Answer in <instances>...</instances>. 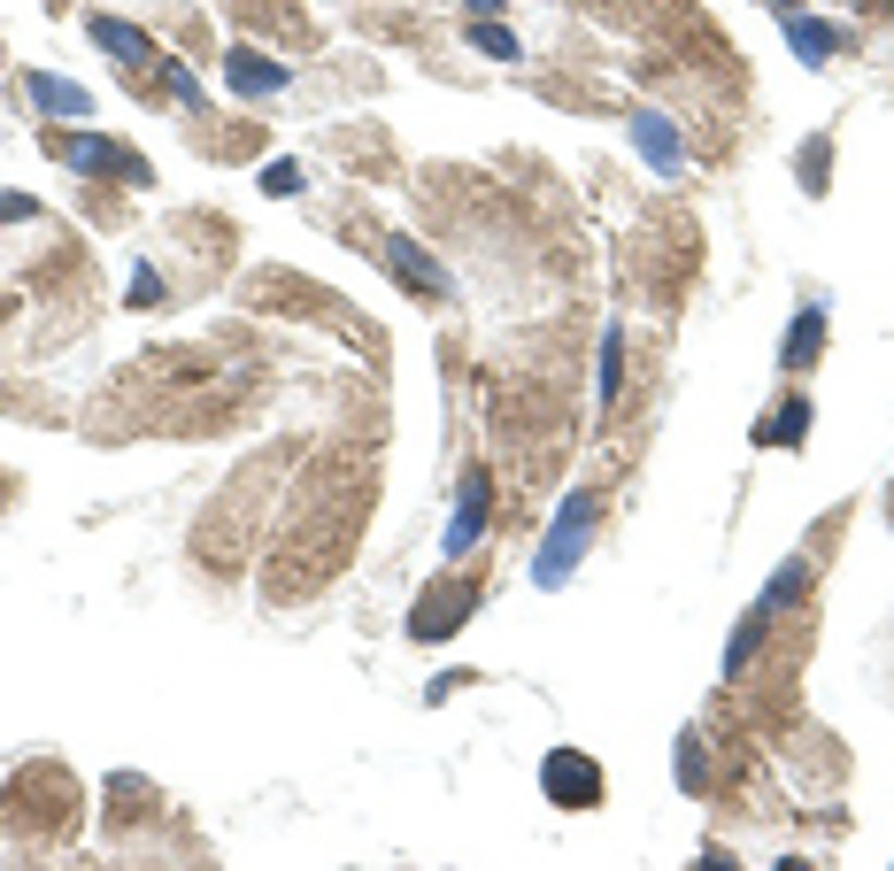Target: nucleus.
<instances>
[{"label": "nucleus", "instance_id": "11", "mask_svg": "<svg viewBox=\"0 0 894 871\" xmlns=\"http://www.w3.org/2000/svg\"><path fill=\"white\" fill-rule=\"evenodd\" d=\"M232 85H239V94H278L286 70H278V62H262V54H232Z\"/></svg>", "mask_w": 894, "mask_h": 871}, {"label": "nucleus", "instance_id": "13", "mask_svg": "<svg viewBox=\"0 0 894 871\" xmlns=\"http://www.w3.org/2000/svg\"><path fill=\"white\" fill-rule=\"evenodd\" d=\"M471 47H486V54H501V62H517V39H509L501 24H479V32H471Z\"/></svg>", "mask_w": 894, "mask_h": 871}, {"label": "nucleus", "instance_id": "14", "mask_svg": "<svg viewBox=\"0 0 894 871\" xmlns=\"http://www.w3.org/2000/svg\"><path fill=\"white\" fill-rule=\"evenodd\" d=\"M633 124H641V139H648V154H656V162H671V132H663V116H633Z\"/></svg>", "mask_w": 894, "mask_h": 871}, {"label": "nucleus", "instance_id": "16", "mask_svg": "<svg viewBox=\"0 0 894 871\" xmlns=\"http://www.w3.org/2000/svg\"><path fill=\"white\" fill-rule=\"evenodd\" d=\"M771 9H786V16H794V0H771Z\"/></svg>", "mask_w": 894, "mask_h": 871}, {"label": "nucleus", "instance_id": "10", "mask_svg": "<svg viewBox=\"0 0 894 871\" xmlns=\"http://www.w3.org/2000/svg\"><path fill=\"white\" fill-rule=\"evenodd\" d=\"M94 39H101L109 54H124L132 70H139V62H154V47H147V32H132V24H116V16H94Z\"/></svg>", "mask_w": 894, "mask_h": 871}, {"label": "nucleus", "instance_id": "6", "mask_svg": "<svg viewBox=\"0 0 894 871\" xmlns=\"http://www.w3.org/2000/svg\"><path fill=\"white\" fill-rule=\"evenodd\" d=\"M818 356H825V301H802L786 324V347H779V371H810Z\"/></svg>", "mask_w": 894, "mask_h": 871}, {"label": "nucleus", "instance_id": "3", "mask_svg": "<svg viewBox=\"0 0 894 871\" xmlns=\"http://www.w3.org/2000/svg\"><path fill=\"white\" fill-rule=\"evenodd\" d=\"M54 154H62L70 170H85V178H109V186H147V162H139V154H124V147H109V139H54Z\"/></svg>", "mask_w": 894, "mask_h": 871}, {"label": "nucleus", "instance_id": "15", "mask_svg": "<svg viewBox=\"0 0 894 871\" xmlns=\"http://www.w3.org/2000/svg\"><path fill=\"white\" fill-rule=\"evenodd\" d=\"M601 394H617V332L601 339Z\"/></svg>", "mask_w": 894, "mask_h": 871}, {"label": "nucleus", "instance_id": "2", "mask_svg": "<svg viewBox=\"0 0 894 871\" xmlns=\"http://www.w3.org/2000/svg\"><path fill=\"white\" fill-rule=\"evenodd\" d=\"M541 787H548L556 810H594V802H601V763L579 756V748H556V756L541 763Z\"/></svg>", "mask_w": 894, "mask_h": 871}, {"label": "nucleus", "instance_id": "1", "mask_svg": "<svg viewBox=\"0 0 894 871\" xmlns=\"http://www.w3.org/2000/svg\"><path fill=\"white\" fill-rule=\"evenodd\" d=\"M594 494H571L563 501V517H556V533H548V548H541V563H532V578L541 586H563L571 571H579V556H586V540H594Z\"/></svg>", "mask_w": 894, "mask_h": 871}, {"label": "nucleus", "instance_id": "9", "mask_svg": "<svg viewBox=\"0 0 894 871\" xmlns=\"http://www.w3.org/2000/svg\"><path fill=\"white\" fill-rule=\"evenodd\" d=\"M786 47H794L802 62H833V54L848 47V32H833V24H810V16H786Z\"/></svg>", "mask_w": 894, "mask_h": 871}, {"label": "nucleus", "instance_id": "5", "mask_svg": "<svg viewBox=\"0 0 894 871\" xmlns=\"http://www.w3.org/2000/svg\"><path fill=\"white\" fill-rule=\"evenodd\" d=\"M378 263H386V271H394L409 294H432V301L447 294V271L432 263V254H424L417 239H401V232H394V239H378Z\"/></svg>", "mask_w": 894, "mask_h": 871}, {"label": "nucleus", "instance_id": "7", "mask_svg": "<svg viewBox=\"0 0 894 871\" xmlns=\"http://www.w3.org/2000/svg\"><path fill=\"white\" fill-rule=\"evenodd\" d=\"M810 424H818V409L802 401V394H786V401L756 424V448H802V432H810Z\"/></svg>", "mask_w": 894, "mask_h": 871}, {"label": "nucleus", "instance_id": "8", "mask_svg": "<svg viewBox=\"0 0 894 871\" xmlns=\"http://www.w3.org/2000/svg\"><path fill=\"white\" fill-rule=\"evenodd\" d=\"M486 525V471H463V509H456V525H447V556H463Z\"/></svg>", "mask_w": 894, "mask_h": 871}, {"label": "nucleus", "instance_id": "4", "mask_svg": "<svg viewBox=\"0 0 894 871\" xmlns=\"http://www.w3.org/2000/svg\"><path fill=\"white\" fill-rule=\"evenodd\" d=\"M471 601H479V578H456V586H432V594L417 601V618H409V633H417V640H439V633H456Z\"/></svg>", "mask_w": 894, "mask_h": 871}, {"label": "nucleus", "instance_id": "12", "mask_svg": "<svg viewBox=\"0 0 894 871\" xmlns=\"http://www.w3.org/2000/svg\"><path fill=\"white\" fill-rule=\"evenodd\" d=\"M32 101L54 109V116H85V109H94V101H85L77 85H62V77H32Z\"/></svg>", "mask_w": 894, "mask_h": 871}]
</instances>
